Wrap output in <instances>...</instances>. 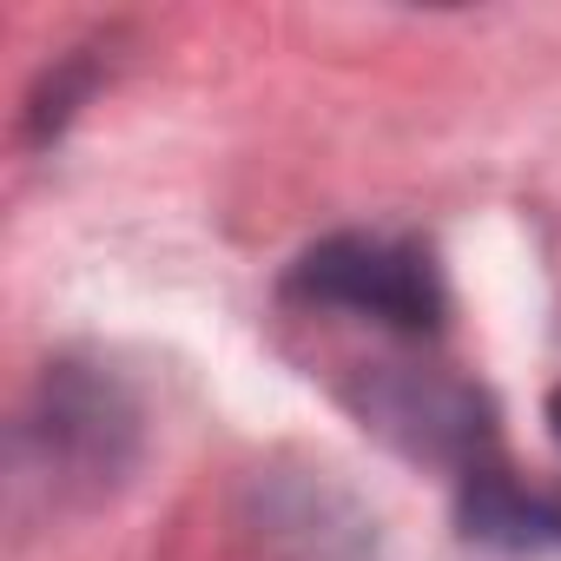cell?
Listing matches in <instances>:
<instances>
[{"mask_svg": "<svg viewBox=\"0 0 561 561\" xmlns=\"http://www.w3.org/2000/svg\"><path fill=\"white\" fill-rule=\"evenodd\" d=\"M285 298L318 318H351V324H370L403 344L436 337L443 311H449L436 257L397 231H337V238L311 244L285 277Z\"/></svg>", "mask_w": 561, "mask_h": 561, "instance_id": "1", "label": "cell"}, {"mask_svg": "<svg viewBox=\"0 0 561 561\" xmlns=\"http://www.w3.org/2000/svg\"><path fill=\"white\" fill-rule=\"evenodd\" d=\"M351 403H357L364 430L390 436V443L410 449V456L462 462V469L482 462L489 403H482L476 383L449 377L443 364H416V357H403V364H370V370H357Z\"/></svg>", "mask_w": 561, "mask_h": 561, "instance_id": "2", "label": "cell"}, {"mask_svg": "<svg viewBox=\"0 0 561 561\" xmlns=\"http://www.w3.org/2000/svg\"><path fill=\"white\" fill-rule=\"evenodd\" d=\"M462 535L495 554H561V489L482 456L462 469Z\"/></svg>", "mask_w": 561, "mask_h": 561, "instance_id": "3", "label": "cell"}, {"mask_svg": "<svg viewBox=\"0 0 561 561\" xmlns=\"http://www.w3.org/2000/svg\"><path fill=\"white\" fill-rule=\"evenodd\" d=\"M548 430H554V443H561V390L548 397Z\"/></svg>", "mask_w": 561, "mask_h": 561, "instance_id": "4", "label": "cell"}]
</instances>
